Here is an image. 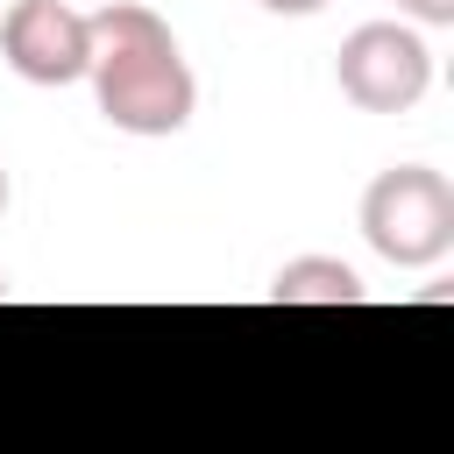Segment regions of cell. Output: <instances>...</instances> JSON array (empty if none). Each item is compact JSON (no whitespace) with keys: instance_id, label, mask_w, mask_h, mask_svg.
Listing matches in <instances>:
<instances>
[{"instance_id":"obj_1","label":"cell","mask_w":454,"mask_h":454,"mask_svg":"<svg viewBox=\"0 0 454 454\" xmlns=\"http://www.w3.org/2000/svg\"><path fill=\"white\" fill-rule=\"evenodd\" d=\"M85 43H92V57H85L92 99L121 135H177L192 121L199 78H192L163 14H149L135 0H114V7L85 14Z\"/></svg>"},{"instance_id":"obj_2","label":"cell","mask_w":454,"mask_h":454,"mask_svg":"<svg viewBox=\"0 0 454 454\" xmlns=\"http://www.w3.org/2000/svg\"><path fill=\"white\" fill-rule=\"evenodd\" d=\"M362 234L397 270H433L454 248V184L433 163H390L362 192Z\"/></svg>"},{"instance_id":"obj_3","label":"cell","mask_w":454,"mask_h":454,"mask_svg":"<svg viewBox=\"0 0 454 454\" xmlns=\"http://www.w3.org/2000/svg\"><path fill=\"white\" fill-rule=\"evenodd\" d=\"M333 78H340V92H348L362 114H411V106L426 99V85H433V50H426V35L404 28V21H362V28L340 43Z\"/></svg>"},{"instance_id":"obj_4","label":"cell","mask_w":454,"mask_h":454,"mask_svg":"<svg viewBox=\"0 0 454 454\" xmlns=\"http://www.w3.org/2000/svg\"><path fill=\"white\" fill-rule=\"evenodd\" d=\"M0 50L28 85H71L85 78V14H71L64 0H14L0 21Z\"/></svg>"},{"instance_id":"obj_5","label":"cell","mask_w":454,"mask_h":454,"mask_svg":"<svg viewBox=\"0 0 454 454\" xmlns=\"http://www.w3.org/2000/svg\"><path fill=\"white\" fill-rule=\"evenodd\" d=\"M362 277L340 255H291L270 277V305H362Z\"/></svg>"},{"instance_id":"obj_6","label":"cell","mask_w":454,"mask_h":454,"mask_svg":"<svg viewBox=\"0 0 454 454\" xmlns=\"http://www.w3.org/2000/svg\"><path fill=\"white\" fill-rule=\"evenodd\" d=\"M397 14H411V21H426V28H447V21H454V0H397Z\"/></svg>"},{"instance_id":"obj_7","label":"cell","mask_w":454,"mask_h":454,"mask_svg":"<svg viewBox=\"0 0 454 454\" xmlns=\"http://www.w3.org/2000/svg\"><path fill=\"white\" fill-rule=\"evenodd\" d=\"M262 7H270V14H319L326 0H262Z\"/></svg>"},{"instance_id":"obj_8","label":"cell","mask_w":454,"mask_h":454,"mask_svg":"<svg viewBox=\"0 0 454 454\" xmlns=\"http://www.w3.org/2000/svg\"><path fill=\"white\" fill-rule=\"evenodd\" d=\"M0 213H7V163H0Z\"/></svg>"},{"instance_id":"obj_9","label":"cell","mask_w":454,"mask_h":454,"mask_svg":"<svg viewBox=\"0 0 454 454\" xmlns=\"http://www.w3.org/2000/svg\"><path fill=\"white\" fill-rule=\"evenodd\" d=\"M0 298H7V277H0Z\"/></svg>"}]
</instances>
